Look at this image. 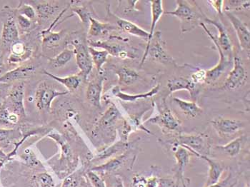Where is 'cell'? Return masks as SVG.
Masks as SVG:
<instances>
[{"label": "cell", "instance_id": "cell-47", "mask_svg": "<svg viewBox=\"0 0 250 187\" xmlns=\"http://www.w3.org/2000/svg\"><path fill=\"white\" fill-rule=\"evenodd\" d=\"M132 187H146V178L140 174H135L132 179Z\"/></svg>", "mask_w": 250, "mask_h": 187}, {"label": "cell", "instance_id": "cell-42", "mask_svg": "<svg viewBox=\"0 0 250 187\" xmlns=\"http://www.w3.org/2000/svg\"><path fill=\"white\" fill-rule=\"evenodd\" d=\"M88 179L93 187H106V185L103 178L100 177L97 172L89 170L87 173Z\"/></svg>", "mask_w": 250, "mask_h": 187}, {"label": "cell", "instance_id": "cell-33", "mask_svg": "<svg viewBox=\"0 0 250 187\" xmlns=\"http://www.w3.org/2000/svg\"><path fill=\"white\" fill-rule=\"evenodd\" d=\"M20 137L21 132L18 129L0 128V149H7L12 145L16 146L17 140Z\"/></svg>", "mask_w": 250, "mask_h": 187}, {"label": "cell", "instance_id": "cell-54", "mask_svg": "<svg viewBox=\"0 0 250 187\" xmlns=\"http://www.w3.org/2000/svg\"><path fill=\"white\" fill-rule=\"evenodd\" d=\"M4 68V57H3V53L0 49V72Z\"/></svg>", "mask_w": 250, "mask_h": 187}, {"label": "cell", "instance_id": "cell-53", "mask_svg": "<svg viewBox=\"0 0 250 187\" xmlns=\"http://www.w3.org/2000/svg\"><path fill=\"white\" fill-rule=\"evenodd\" d=\"M7 159V155L3 151V150L0 149V165H2Z\"/></svg>", "mask_w": 250, "mask_h": 187}, {"label": "cell", "instance_id": "cell-50", "mask_svg": "<svg viewBox=\"0 0 250 187\" xmlns=\"http://www.w3.org/2000/svg\"><path fill=\"white\" fill-rule=\"evenodd\" d=\"M159 177L152 175L146 178V187H158Z\"/></svg>", "mask_w": 250, "mask_h": 187}, {"label": "cell", "instance_id": "cell-39", "mask_svg": "<svg viewBox=\"0 0 250 187\" xmlns=\"http://www.w3.org/2000/svg\"><path fill=\"white\" fill-rule=\"evenodd\" d=\"M15 11L17 13L25 17L31 21H35L38 19L36 10L34 8L33 6L27 4V1H20L19 6Z\"/></svg>", "mask_w": 250, "mask_h": 187}, {"label": "cell", "instance_id": "cell-5", "mask_svg": "<svg viewBox=\"0 0 250 187\" xmlns=\"http://www.w3.org/2000/svg\"><path fill=\"white\" fill-rule=\"evenodd\" d=\"M149 57L151 60L164 64H173L176 65L173 57L169 55L165 47V42L162 38V32H154L153 38L152 39L147 51L145 52L142 59L141 65L144 64L145 60Z\"/></svg>", "mask_w": 250, "mask_h": 187}, {"label": "cell", "instance_id": "cell-28", "mask_svg": "<svg viewBox=\"0 0 250 187\" xmlns=\"http://www.w3.org/2000/svg\"><path fill=\"white\" fill-rule=\"evenodd\" d=\"M131 143H129V142H123L122 140L119 141V142H116V143L113 144L111 146H108L106 149L100 151L99 154H97L94 161L99 162V161L105 160V159L110 158L112 156L116 155L118 153H122L123 154V153L129 149Z\"/></svg>", "mask_w": 250, "mask_h": 187}, {"label": "cell", "instance_id": "cell-21", "mask_svg": "<svg viewBox=\"0 0 250 187\" xmlns=\"http://www.w3.org/2000/svg\"><path fill=\"white\" fill-rule=\"evenodd\" d=\"M129 151L127 150V151L120 154V156L109 159L106 163L94 166V167L91 168V170L95 171V172L100 173L115 172L124 166L125 164L126 163V161L129 158Z\"/></svg>", "mask_w": 250, "mask_h": 187}, {"label": "cell", "instance_id": "cell-45", "mask_svg": "<svg viewBox=\"0 0 250 187\" xmlns=\"http://www.w3.org/2000/svg\"><path fill=\"white\" fill-rule=\"evenodd\" d=\"M38 179L42 187H55L53 179L47 173H42V174H39Z\"/></svg>", "mask_w": 250, "mask_h": 187}, {"label": "cell", "instance_id": "cell-25", "mask_svg": "<svg viewBox=\"0 0 250 187\" xmlns=\"http://www.w3.org/2000/svg\"><path fill=\"white\" fill-rule=\"evenodd\" d=\"M112 15L115 19L117 28H120L125 33L129 34V35H134L138 38H144L146 41H147L148 38H149V32L129 20L118 18L112 13Z\"/></svg>", "mask_w": 250, "mask_h": 187}, {"label": "cell", "instance_id": "cell-7", "mask_svg": "<svg viewBox=\"0 0 250 187\" xmlns=\"http://www.w3.org/2000/svg\"><path fill=\"white\" fill-rule=\"evenodd\" d=\"M200 26L206 32L207 35L209 37V38L212 40L213 42L214 43L216 47H217V50H218L219 54H220V60H219L218 64L214 66L212 69L207 71L206 83L212 84V83L219 80L221 76L226 72L227 69L232 65V57L228 56L222 50L221 48L220 47V46L217 43V41H216V37H214L211 33L210 31L207 28L206 25L203 22L200 23Z\"/></svg>", "mask_w": 250, "mask_h": 187}, {"label": "cell", "instance_id": "cell-15", "mask_svg": "<svg viewBox=\"0 0 250 187\" xmlns=\"http://www.w3.org/2000/svg\"><path fill=\"white\" fill-rule=\"evenodd\" d=\"M36 66L32 64H22L12 70L6 72L4 75L0 77L1 84H10L14 82H21L28 79L35 74Z\"/></svg>", "mask_w": 250, "mask_h": 187}, {"label": "cell", "instance_id": "cell-37", "mask_svg": "<svg viewBox=\"0 0 250 187\" xmlns=\"http://www.w3.org/2000/svg\"><path fill=\"white\" fill-rule=\"evenodd\" d=\"M189 180L188 178L181 179L176 176L159 178L158 187H188Z\"/></svg>", "mask_w": 250, "mask_h": 187}, {"label": "cell", "instance_id": "cell-38", "mask_svg": "<svg viewBox=\"0 0 250 187\" xmlns=\"http://www.w3.org/2000/svg\"><path fill=\"white\" fill-rule=\"evenodd\" d=\"M20 117L17 114L11 113L6 106L1 103L0 106V125L7 127L16 125L19 122Z\"/></svg>", "mask_w": 250, "mask_h": 187}, {"label": "cell", "instance_id": "cell-3", "mask_svg": "<svg viewBox=\"0 0 250 187\" xmlns=\"http://www.w3.org/2000/svg\"><path fill=\"white\" fill-rule=\"evenodd\" d=\"M159 114L153 118L149 119L145 122L154 124L160 126L162 131L167 134H180L182 129V122L167 104L165 99L163 98L157 103Z\"/></svg>", "mask_w": 250, "mask_h": 187}, {"label": "cell", "instance_id": "cell-17", "mask_svg": "<svg viewBox=\"0 0 250 187\" xmlns=\"http://www.w3.org/2000/svg\"><path fill=\"white\" fill-rule=\"evenodd\" d=\"M200 158L207 162L209 166L208 179H207L205 187L211 186L220 182L221 180L222 176L227 169V166L220 162L209 158L208 156H201Z\"/></svg>", "mask_w": 250, "mask_h": 187}, {"label": "cell", "instance_id": "cell-56", "mask_svg": "<svg viewBox=\"0 0 250 187\" xmlns=\"http://www.w3.org/2000/svg\"><path fill=\"white\" fill-rule=\"evenodd\" d=\"M1 103H1V102H0V106H1Z\"/></svg>", "mask_w": 250, "mask_h": 187}, {"label": "cell", "instance_id": "cell-46", "mask_svg": "<svg viewBox=\"0 0 250 187\" xmlns=\"http://www.w3.org/2000/svg\"><path fill=\"white\" fill-rule=\"evenodd\" d=\"M22 158L26 161L29 165L32 166H38L40 162L37 159L34 153L31 150H26L22 155Z\"/></svg>", "mask_w": 250, "mask_h": 187}, {"label": "cell", "instance_id": "cell-24", "mask_svg": "<svg viewBox=\"0 0 250 187\" xmlns=\"http://www.w3.org/2000/svg\"><path fill=\"white\" fill-rule=\"evenodd\" d=\"M248 138L247 135H241L240 137L231 141L227 145H218V146H214V149L221 151L228 157L233 158V157H236L240 154L244 145L248 141Z\"/></svg>", "mask_w": 250, "mask_h": 187}, {"label": "cell", "instance_id": "cell-22", "mask_svg": "<svg viewBox=\"0 0 250 187\" xmlns=\"http://www.w3.org/2000/svg\"><path fill=\"white\" fill-rule=\"evenodd\" d=\"M103 83H104V77H99L97 80L91 82L88 84L87 92H86V97L88 102L99 109L102 107L101 99Z\"/></svg>", "mask_w": 250, "mask_h": 187}, {"label": "cell", "instance_id": "cell-14", "mask_svg": "<svg viewBox=\"0 0 250 187\" xmlns=\"http://www.w3.org/2000/svg\"><path fill=\"white\" fill-rule=\"evenodd\" d=\"M205 21L207 24H212L217 28L219 32V36L216 38L217 44L228 56L232 57V44L225 24L220 19L212 20L206 17Z\"/></svg>", "mask_w": 250, "mask_h": 187}, {"label": "cell", "instance_id": "cell-23", "mask_svg": "<svg viewBox=\"0 0 250 187\" xmlns=\"http://www.w3.org/2000/svg\"><path fill=\"white\" fill-rule=\"evenodd\" d=\"M31 5L33 6L38 15V19L47 20L53 18L54 15L58 12V4L53 1H31Z\"/></svg>", "mask_w": 250, "mask_h": 187}, {"label": "cell", "instance_id": "cell-44", "mask_svg": "<svg viewBox=\"0 0 250 187\" xmlns=\"http://www.w3.org/2000/svg\"><path fill=\"white\" fill-rule=\"evenodd\" d=\"M207 71L205 69H199L191 75L190 80L194 84L198 85L202 83H206Z\"/></svg>", "mask_w": 250, "mask_h": 187}, {"label": "cell", "instance_id": "cell-41", "mask_svg": "<svg viewBox=\"0 0 250 187\" xmlns=\"http://www.w3.org/2000/svg\"><path fill=\"white\" fill-rule=\"evenodd\" d=\"M238 182V177L234 175L232 171H229V174L225 179H221L220 182L208 187H234Z\"/></svg>", "mask_w": 250, "mask_h": 187}, {"label": "cell", "instance_id": "cell-55", "mask_svg": "<svg viewBox=\"0 0 250 187\" xmlns=\"http://www.w3.org/2000/svg\"><path fill=\"white\" fill-rule=\"evenodd\" d=\"M245 187H250L249 179H248V182H247L246 185H245Z\"/></svg>", "mask_w": 250, "mask_h": 187}, {"label": "cell", "instance_id": "cell-49", "mask_svg": "<svg viewBox=\"0 0 250 187\" xmlns=\"http://www.w3.org/2000/svg\"><path fill=\"white\" fill-rule=\"evenodd\" d=\"M208 2L210 4L211 6L214 9V10L219 14V15H222L223 14L224 4H225V1L222 0H210V1H208Z\"/></svg>", "mask_w": 250, "mask_h": 187}, {"label": "cell", "instance_id": "cell-8", "mask_svg": "<svg viewBox=\"0 0 250 187\" xmlns=\"http://www.w3.org/2000/svg\"><path fill=\"white\" fill-rule=\"evenodd\" d=\"M71 44L73 47L77 65L80 70V74L84 80H87L93 68V63L88 48L89 47L80 39L72 40Z\"/></svg>", "mask_w": 250, "mask_h": 187}, {"label": "cell", "instance_id": "cell-16", "mask_svg": "<svg viewBox=\"0 0 250 187\" xmlns=\"http://www.w3.org/2000/svg\"><path fill=\"white\" fill-rule=\"evenodd\" d=\"M176 3H177V8L175 10L169 11L164 14L176 17L184 22H192L194 21H197L200 16L188 1L177 0Z\"/></svg>", "mask_w": 250, "mask_h": 187}, {"label": "cell", "instance_id": "cell-52", "mask_svg": "<svg viewBox=\"0 0 250 187\" xmlns=\"http://www.w3.org/2000/svg\"><path fill=\"white\" fill-rule=\"evenodd\" d=\"M112 187H125L124 182L121 177L115 176V182H114Z\"/></svg>", "mask_w": 250, "mask_h": 187}, {"label": "cell", "instance_id": "cell-13", "mask_svg": "<svg viewBox=\"0 0 250 187\" xmlns=\"http://www.w3.org/2000/svg\"><path fill=\"white\" fill-rule=\"evenodd\" d=\"M211 124L221 137H229L245 128V124L235 119L219 117L212 120Z\"/></svg>", "mask_w": 250, "mask_h": 187}, {"label": "cell", "instance_id": "cell-26", "mask_svg": "<svg viewBox=\"0 0 250 187\" xmlns=\"http://www.w3.org/2000/svg\"><path fill=\"white\" fill-rule=\"evenodd\" d=\"M160 89V85L157 84L154 86L152 89H150L149 92H145V93L129 94L122 92L119 86H115L112 89V92L117 98L120 99L122 101L127 102V103H135L137 100H142V99H146L153 97V96L158 93Z\"/></svg>", "mask_w": 250, "mask_h": 187}, {"label": "cell", "instance_id": "cell-34", "mask_svg": "<svg viewBox=\"0 0 250 187\" xmlns=\"http://www.w3.org/2000/svg\"><path fill=\"white\" fill-rule=\"evenodd\" d=\"M62 31L55 32L52 31V29L49 28L42 31L41 36L42 39L43 45L48 49L56 47L62 38Z\"/></svg>", "mask_w": 250, "mask_h": 187}, {"label": "cell", "instance_id": "cell-12", "mask_svg": "<svg viewBox=\"0 0 250 187\" xmlns=\"http://www.w3.org/2000/svg\"><path fill=\"white\" fill-rule=\"evenodd\" d=\"M225 15L229 20L233 28L235 30L238 38L239 43L242 50L248 52L250 55V32L245 23L237 18L234 14L229 11H225Z\"/></svg>", "mask_w": 250, "mask_h": 187}, {"label": "cell", "instance_id": "cell-6", "mask_svg": "<svg viewBox=\"0 0 250 187\" xmlns=\"http://www.w3.org/2000/svg\"><path fill=\"white\" fill-rule=\"evenodd\" d=\"M25 92V83L21 81L17 83L10 88L3 104L11 113L17 114L20 118L26 117L24 100Z\"/></svg>", "mask_w": 250, "mask_h": 187}, {"label": "cell", "instance_id": "cell-4", "mask_svg": "<svg viewBox=\"0 0 250 187\" xmlns=\"http://www.w3.org/2000/svg\"><path fill=\"white\" fill-rule=\"evenodd\" d=\"M2 30L1 44L3 47L10 48L14 43L20 40V31L16 22V12L8 6H5L1 11Z\"/></svg>", "mask_w": 250, "mask_h": 187}, {"label": "cell", "instance_id": "cell-40", "mask_svg": "<svg viewBox=\"0 0 250 187\" xmlns=\"http://www.w3.org/2000/svg\"><path fill=\"white\" fill-rule=\"evenodd\" d=\"M71 10L80 18L83 24L85 25H89V21L92 17L91 15L90 11L88 10L87 7H84V6L74 5Z\"/></svg>", "mask_w": 250, "mask_h": 187}, {"label": "cell", "instance_id": "cell-36", "mask_svg": "<svg viewBox=\"0 0 250 187\" xmlns=\"http://www.w3.org/2000/svg\"><path fill=\"white\" fill-rule=\"evenodd\" d=\"M89 54L92 58V63L96 66L97 72L99 73H101L103 72V66L105 64L106 60H107L109 54L106 51L104 50H97L95 48L89 47Z\"/></svg>", "mask_w": 250, "mask_h": 187}, {"label": "cell", "instance_id": "cell-30", "mask_svg": "<svg viewBox=\"0 0 250 187\" xmlns=\"http://www.w3.org/2000/svg\"><path fill=\"white\" fill-rule=\"evenodd\" d=\"M115 72L118 77L119 84L123 86H129L134 84L140 78L138 72L127 66L116 67Z\"/></svg>", "mask_w": 250, "mask_h": 187}, {"label": "cell", "instance_id": "cell-31", "mask_svg": "<svg viewBox=\"0 0 250 187\" xmlns=\"http://www.w3.org/2000/svg\"><path fill=\"white\" fill-rule=\"evenodd\" d=\"M117 27L109 22H102L92 18L89 21V28L88 35L92 38L103 36L109 33L111 31L115 30Z\"/></svg>", "mask_w": 250, "mask_h": 187}, {"label": "cell", "instance_id": "cell-10", "mask_svg": "<svg viewBox=\"0 0 250 187\" xmlns=\"http://www.w3.org/2000/svg\"><path fill=\"white\" fill-rule=\"evenodd\" d=\"M88 44L89 47L101 48V49L106 51L109 55L119 57L123 60L126 58L133 59L136 57L135 51L132 50V49H129L126 46L119 44V43L97 40V41H89Z\"/></svg>", "mask_w": 250, "mask_h": 187}, {"label": "cell", "instance_id": "cell-9", "mask_svg": "<svg viewBox=\"0 0 250 187\" xmlns=\"http://www.w3.org/2000/svg\"><path fill=\"white\" fill-rule=\"evenodd\" d=\"M68 91L61 92L57 90L45 82H42L38 85L35 94V104L40 110L49 112L51 109L52 102L57 97L67 95Z\"/></svg>", "mask_w": 250, "mask_h": 187}, {"label": "cell", "instance_id": "cell-48", "mask_svg": "<svg viewBox=\"0 0 250 187\" xmlns=\"http://www.w3.org/2000/svg\"><path fill=\"white\" fill-rule=\"evenodd\" d=\"M79 184V177L76 174L66 178L62 187H77Z\"/></svg>", "mask_w": 250, "mask_h": 187}, {"label": "cell", "instance_id": "cell-32", "mask_svg": "<svg viewBox=\"0 0 250 187\" xmlns=\"http://www.w3.org/2000/svg\"><path fill=\"white\" fill-rule=\"evenodd\" d=\"M173 101L184 115L188 118H195L202 112V108L195 102L186 101L177 97L173 98Z\"/></svg>", "mask_w": 250, "mask_h": 187}, {"label": "cell", "instance_id": "cell-11", "mask_svg": "<svg viewBox=\"0 0 250 187\" xmlns=\"http://www.w3.org/2000/svg\"><path fill=\"white\" fill-rule=\"evenodd\" d=\"M247 72L240 57L234 56V66L225 83V88L229 90H235L245 83Z\"/></svg>", "mask_w": 250, "mask_h": 187}, {"label": "cell", "instance_id": "cell-27", "mask_svg": "<svg viewBox=\"0 0 250 187\" xmlns=\"http://www.w3.org/2000/svg\"><path fill=\"white\" fill-rule=\"evenodd\" d=\"M151 5V14H152V21H151L150 30L149 32V38H148L147 44H146V49H145V52L147 51L148 48L149 47L152 39L153 38L154 34V29H155L156 25H157V21L160 20L161 17L163 16L165 12H164L163 1H156V0H152L149 1Z\"/></svg>", "mask_w": 250, "mask_h": 187}, {"label": "cell", "instance_id": "cell-43", "mask_svg": "<svg viewBox=\"0 0 250 187\" xmlns=\"http://www.w3.org/2000/svg\"><path fill=\"white\" fill-rule=\"evenodd\" d=\"M16 12V11H15ZM16 22L18 29H21L22 32H27L32 27V21L27 19L25 17L19 15L16 12Z\"/></svg>", "mask_w": 250, "mask_h": 187}, {"label": "cell", "instance_id": "cell-51", "mask_svg": "<svg viewBox=\"0 0 250 187\" xmlns=\"http://www.w3.org/2000/svg\"><path fill=\"white\" fill-rule=\"evenodd\" d=\"M7 84H3L0 85V101L1 100H4L7 97L9 91L10 89H9V86H7Z\"/></svg>", "mask_w": 250, "mask_h": 187}, {"label": "cell", "instance_id": "cell-19", "mask_svg": "<svg viewBox=\"0 0 250 187\" xmlns=\"http://www.w3.org/2000/svg\"><path fill=\"white\" fill-rule=\"evenodd\" d=\"M167 88L169 93L180 90H187L189 92L191 97H194L198 93L197 84H194L190 78L185 77H176L171 79L167 82Z\"/></svg>", "mask_w": 250, "mask_h": 187}, {"label": "cell", "instance_id": "cell-1", "mask_svg": "<svg viewBox=\"0 0 250 187\" xmlns=\"http://www.w3.org/2000/svg\"><path fill=\"white\" fill-rule=\"evenodd\" d=\"M122 114L115 104L111 103L93 130V137H101L104 143H112L116 138V128Z\"/></svg>", "mask_w": 250, "mask_h": 187}, {"label": "cell", "instance_id": "cell-29", "mask_svg": "<svg viewBox=\"0 0 250 187\" xmlns=\"http://www.w3.org/2000/svg\"><path fill=\"white\" fill-rule=\"evenodd\" d=\"M43 73L44 75L48 76L50 78L53 79L55 81L58 82L60 84L64 85L68 89V92H73L77 90L79 86L81 84L82 80L83 77L80 74L76 75L69 76L66 77H60L58 76L53 75L50 72H47V70H43Z\"/></svg>", "mask_w": 250, "mask_h": 187}, {"label": "cell", "instance_id": "cell-18", "mask_svg": "<svg viewBox=\"0 0 250 187\" xmlns=\"http://www.w3.org/2000/svg\"><path fill=\"white\" fill-rule=\"evenodd\" d=\"M174 150V157L176 159V167L174 168V176L185 179V171L189 165V160L193 155L189 150L181 146H175Z\"/></svg>", "mask_w": 250, "mask_h": 187}, {"label": "cell", "instance_id": "cell-35", "mask_svg": "<svg viewBox=\"0 0 250 187\" xmlns=\"http://www.w3.org/2000/svg\"><path fill=\"white\" fill-rule=\"evenodd\" d=\"M75 56L73 49L66 47L62 52L53 58H49V64L53 67L60 68L65 66Z\"/></svg>", "mask_w": 250, "mask_h": 187}, {"label": "cell", "instance_id": "cell-2", "mask_svg": "<svg viewBox=\"0 0 250 187\" xmlns=\"http://www.w3.org/2000/svg\"><path fill=\"white\" fill-rule=\"evenodd\" d=\"M169 145L173 147L181 146L189 150L193 155L200 158L201 156H208L210 153L211 145L209 137L204 134H177L172 140H169Z\"/></svg>", "mask_w": 250, "mask_h": 187}, {"label": "cell", "instance_id": "cell-20", "mask_svg": "<svg viewBox=\"0 0 250 187\" xmlns=\"http://www.w3.org/2000/svg\"><path fill=\"white\" fill-rule=\"evenodd\" d=\"M10 49L11 54L8 58L9 64H20L27 61L32 56V50L20 40L14 43Z\"/></svg>", "mask_w": 250, "mask_h": 187}]
</instances>
